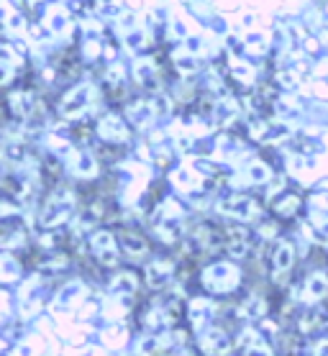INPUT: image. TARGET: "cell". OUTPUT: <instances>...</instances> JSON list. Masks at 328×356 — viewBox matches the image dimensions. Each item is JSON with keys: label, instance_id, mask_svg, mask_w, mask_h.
I'll list each match as a JSON object with an SVG mask.
<instances>
[{"label": "cell", "instance_id": "cell-3", "mask_svg": "<svg viewBox=\"0 0 328 356\" xmlns=\"http://www.w3.org/2000/svg\"><path fill=\"white\" fill-rule=\"evenodd\" d=\"M31 108H33V95H29V92H18V95H13V111H16L18 115H26Z\"/></svg>", "mask_w": 328, "mask_h": 356}, {"label": "cell", "instance_id": "cell-2", "mask_svg": "<svg viewBox=\"0 0 328 356\" xmlns=\"http://www.w3.org/2000/svg\"><path fill=\"white\" fill-rule=\"evenodd\" d=\"M13 62H16V57H13V51H10L8 47H0V85L3 82L10 80V74H13Z\"/></svg>", "mask_w": 328, "mask_h": 356}, {"label": "cell", "instance_id": "cell-4", "mask_svg": "<svg viewBox=\"0 0 328 356\" xmlns=\"http://www.w3.org/2000/svg\"><path fill=\"white\" fill-rule=\"evenodd\" d=\"M100 131H103V136H113V134H116L118 138H126V129L120 126L118 118H105L103 126H100Z\"/></svg>", "mask_w": 328, "mask_h": 356}, {"label": "cell", "instance_id": "cell-9", "mask_svg": "<svg viewBox=\"0 0 328 356\" xmlns=\"http://www.w3.org/2000/svg\"><path fill=\"white\" fill-rule=\"evenodd\" d=\"M128 47L131 49H136V47H141L144 44V33L141 31H136V33H128V41H126Z\"/></svg>", "mask_w": 328, "mask_h": 356}, {"label": "cell", "instance_id": "cell-6", "mask_svg": "<svg viewBox=\"0 0 328 356\" xmlns=\"http://www.w3.org/2000/svg\"><path fill=\"white\" fill-rule=\"evenodd\" d=\"M47 24H49V29H54V31H62L67 21H64L62 10H49V21H47Z\"/></svg>", "mask_w": 328, "mask_h": 356}, {"label": "cell", "instance_id": "cell-1", "mask_svg": "<svg viewBox=\"0 0 328 356\" xmlns=\"http://www.w3.org/2000/svg\"><path fill=\"white\" fill-rule=\"evenodd\" d=\"M88 97H90V88H88V85H80V88L75 90L72 95H67V100L62 103L64 115H77V113H82V111L88 108Z\"/></svg>", "mask_w": 328, "mask_h": 356}, {"label": "cell", "instance_id": "cell-5", "mask_svg": "<svg viewBox=\"0 0 328 356\" xmlns=\"http://www.w3.org/2000/svg\"><path fill=\"white\" fill-rule=\"evenodd\" d=\"M136 77L141 85H157V80H154V67L149 62H144V59L136 65Z\"/></svg>", "mask_w": 328, "mask_h": 356}, {"label": "cell", "instance_id": "cell-10", "mask_svg": "<svg viewBox=\"0 0 328 356\" xmlns=\"http://www.w3.org/2000/svg\"><path fill=\"white\" fill-rule=\"evenodd\" d=\"M265 36H262V33H249V39H247V44L249 47H265Z\"/></svg>", "mask_w": 328, "mask_h": 356}, {"label": "cell", "instance_id": "cell-8", "mask_svg": "<svg viewBox=\"0 0 328 356\" xmlns=\"http://www.w3.org/2000/svg\"><path fill=\"white\" fill-rule=\"evenodd\" d=\"M77 170H80V175H93V172H95V159H90V156H82L80 164H77Z\"/></svg>", "mask_w": 328, "mask_h": 356}, {"label": "cell", "instance_id": "cell-7", "mask_svg": "<svg viewBox=\"0 0 328 356\" xmlns=\"http://www.w3.org/2000/svg\"><path fill=\"white\" fill-rule=\"evenodd\" d=\"M175 65L180 72H192V70H195V59H190L187 54H180V57L175 59Z\"/></svg>", "mask_w": 328, "mask_h": 356}]
</instances>
